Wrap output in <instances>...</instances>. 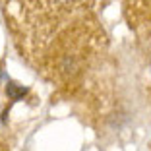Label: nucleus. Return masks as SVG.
Returning <instances> with one entry per match:
<instances>
[{
  "instance_id": "1",
  "label": "nucleus",
  "mask_w": 151,
  "mask_h": 151,
  "mask_svg": "<svg viewBox=\"0 0 151 151\" xmlns=\"http://www.w3.org/2000/svg\"><path fill=\"white\" fill-rule=\"evenodd\" d=\"M58 2H68V0H58Z\"/></svg>"
}]
</instances>
